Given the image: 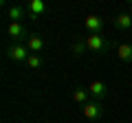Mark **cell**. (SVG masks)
<instances>
[{
	"label": "cell",
	"instance_id": "obj_16",
	"mask_svg": "<svg viewBox=\"0 0 132 123\" xmlns=\"http://www.w3.org/2000/svg\"><path fill=\"white\" fill-rule=\"evenodd\" d=\"M119 123H126V121H119Z\"/></svg>",
	"mask_w": 132,
	"mask_h": 123
},
{
	"label": "cell",
	"instance_id": "obj_11",
	"mask_svg": "<svg viewBox=\"0 0 132 123\" xmlns=\"http://www.w3.org/2000/svg\"><path fill=\"white\" fill-rule=\"evenodd\" d=\"M24 44H27V48H29L31 53H35V55H38V53L44 48V40L40 38V35H35V33H33V35H29V40H27Z\"/></svg>",
	"mask_w": 132,
	"mask_h": 123
},
{
	"label": "cell",
	"instance_id": "obj_14",
	"mask_svg": "<svg viewBox=\"0 0 132 123\" xmlns=\"http://www.w3.org/2000/svg\"><path fill=\"white\" fill-rule=\"evenodd\" d=\"M71 51H73V55H75V57H79L81 53H84V51H88V48H86V42H75Z\"/></svg>",
	"mask_w": 132,
	"mask_h": 123
},
{
	"label": "cell",
	"instance_id": "obj_5",
	"mask_svg": "<svg viewBox=\"0 0 132 123\" xmlns=\"http://www.w3.org/2000/svg\"><path fill=\"white\" fill-rule=\"evenodd\" d=\"M84 29L90 35H101V29H104V20L99 15H86L84 18Z\"/></svg>",
	"mask_w": 132,
	"mask_h": 123
},
{
	"label": "cell",
	"instance_id": "obj_15",
	"mask_svg": "<svg viewBox=\"0 0 132 123\" xmlns=\"http://www.w3.org/2000/svg\"><path fill=\"white\" fill-rule=\"evenodd\" d=\"M128 13L132 15V2H130V5H128Z\"/></svg>",
	"mask_w": 132,
	"mask_h": 123
},
{
	"label": "cell",
	"instance_id": "obj_10",
	"mask_svg": "<svg viewBox=\"0 0 132 123\" xmlns=\"http://www.w3.org/2000/svg\"><path fill=\"white\" fill-rule=\"evenodd\" d=\"M117 57H119V61H123V64H130V61H132V44H130V42L119 44Z\"/></svg>",
	"mask_w": 132,
	"mask_h": 123
},
{
	"label": "cell",
	"instance_id": "obj_1",
	"mask_svg": "<svg viewBox=\"0 0 132 123\" xmlns=\"http://www.w3.org/2000/svg\"><path fill=\"white\" fill-rule=\"evenodd\" d=\"M7 35L13 40V44H24L29 40V29L22 22H9L7 24Z\"/></svg>",
	"mask_w": 132,
	"mask_h": 123
},
{
	"label": "cell",
	"instance_id": "obj_4",
	"mask_svg": "<svg viewBox=\"0 0 132 123\" xmlns=\"http://www.w3.org/2000/svg\"><path fill=\"white\" fill-rule=\"evenodd\" d=\"M110 46H112V44H110L104 35H88V38H86V48L93 51V53H106Z\"/></svg>",
	"mask_w": 132,
	"mask_h": 123
},
{
	"label": "cell",
	"instance_id": "obj_12",
	"mask_svg": "<svg viewBox=\"0 0 132 123\" xmlns=\"http://www.w3.org/2000/svg\"><path fill=\"white\" fill-rule=\"evenodd\" d=\"M73 99H75V103H79V106H84V103H88L93 97H90V92H88V88H73Z\"/></svg>",
	"mask_w": 132,
	"mask_h": 123
},
{
	"label": "cell",
	"instance_id": "obj_8",
	"mask_svg": "<svg viewBox=\"0 0 132 123\" xmlns=\"http://www.w3.org/2000/svg\"><path fill=\"white\" fill-rule=\"evenodd\" d=\"M112 24L114 29H119V31H130L132 29V15L130 13H119L112 18Z\"/></svg>",
	"mask_w": 132,
	"mask_h": 123
},
{
	"label": "cell",
	"instance_id": "obj_3",
	"mask_svg": "<svg viewBox=\"0 0 132 123\" xmlns=\"http://www.w3.org/2000/svg\"><path fill=\"white\" fill-rule=\"evenodd\" d=\"M5 53H7V59H11V61H27L29 55H31L27 44H11V46H7Z\"/></svg>",
	"mask_w": 132,
	"mask_h": 123
},
{
	"label": "cell",
	"instance_id": "obj_6",
	"mask_svg": "<svg viewBox=\"0 0 132 123\" xmlns=\"http://www.w3.org/2000/svg\"><path fill=\"white\" fill-rule=\"evenodd\" d=\"M24 7H27V13H29V18H31V20H38L40 15L46 13V5H44L42 0H29Z\"/></svg>",
	"mask_w": 132,
	"mask_h": 123
},
{
	"label": "cell",
	"instance_id": "obj_9",
	"mask_svg": "<svg viewBox=\"0 0 132 123\" xmlns=\"http://www.w3.org/2000/svg\"><path fill=\"white\" fill-rule=\"evenodd\" d=\"M24 11H27V7H24V5H11L9 9H7L9 22H22V18H24Z\"/></svg>",
	"mask_w": 132,
	"mask_h": 123
},
{
	"label": "cell",
	"instance_id": "obj_2",
	"mask_svg": "<svg viewBox=\"0 0 132 123\" xmlns=\"http://www.w3.org/2000/svg\"><path fill=\"white\" fill-rule=\"evenodd\" d=\"M81 114H84V119L97 121V119H101V114H104V106H101V101L90 99L88 103H84V106H81Z\"/></svg>",
	"mask_w": 132,
	"mask_h": 123
},
{
	"label": "cell",
	"instance_id": "obj_13",
	"mask_svg": "<svg viewBox=\"0 0 132 123\" xmlns=\"http://www.w3.org/2000/svg\"><path fill=\"white\" fill-rule=\"evenodd\" d=\"M24 64H27V66L31 68V71H35V68H40V66L44 64V59H42L40 55H35V53H31V55H29V59L24 61Z\"/></svg>",
	"mask_w": 132,
	"mask_h": 123
},
{
	"label": "cell",
	"instance_id": "obj_7",
	"mask_svg": "<svg viewBox=\"0 0 132 123\" xmlns=\"http://www.w3.org/2000/svg\"><path fill=\"white\" fill-rule=\"evenodd\" d=\"M88 92H90V97H93V99L101 101L106 95H108V86H106L104 81L95 79V81H90V86H88Z\"/></svg>",
	"mask_w": 132,
	"mask_h": 123
}]
</instances>
